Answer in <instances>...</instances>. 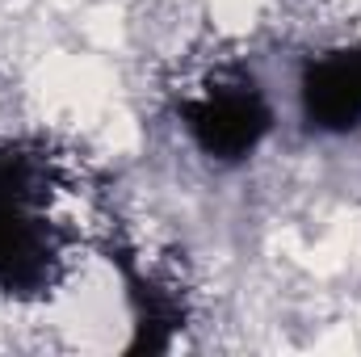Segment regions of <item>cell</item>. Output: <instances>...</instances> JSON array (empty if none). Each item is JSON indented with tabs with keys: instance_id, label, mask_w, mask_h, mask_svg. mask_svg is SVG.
Listing matches in <instances>:
<instances>
[{
	"instance_id": "obj_3",
	"label": "cell",
	"mask_w": 361,
	"mask_h": 357,
	"mask_svg": "<svg viewBox=\"0 0 361 357\" xmlns=\"http://www.w3.org/2000/svg\"><path fill=\"white\" fill-rule=\"evenodd\" d=\"M302 114L315 131L361 126V47L319 55L302 76Z\"/></svg>"
},
{
	"instance_id": "obj_2",
	"label": "cell",
	"mask_w": 361,
	"mask_h": 357,
	"mask_svg": "<svg viewBox=\"0 0 361 357\" xmlns=\"http://www.w3.org/2000/svg\"><path fill=\"white\" fill-rule=\"evenodd\" d=\"M180 118L193 143L210 160H244L269 131V105L240 72H219L180 101Z\"/></svg>"
},
{
	"instance_id": "obj_1",
	"label": "cell",
	"mask_w": 361,
	"mask_h": 357,
	"mask_svg": "<svg viewBox=\"0 0 361 357\" xmlns=\"http://www.w3.org/2000/svg\"><path fill=\"white\" fill-rule=\"evenodd\" d=\"M72 181L38 147H0V294H42L68 269L80 223Z\"/></svg>"
}]
</instances>
